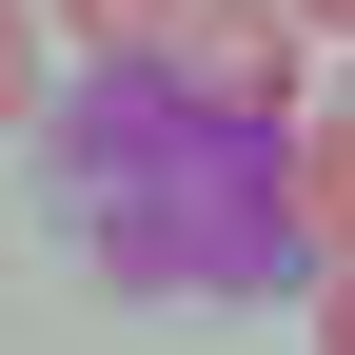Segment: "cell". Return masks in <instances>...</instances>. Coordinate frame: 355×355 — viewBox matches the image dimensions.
Segmentation results:
<instances>
[{"label": "cell", "mask_w": 355, "mask_h": 355, "mask_svg": "<svg viewBox=\"0 0 355 355\" xmlns=\"http://www.w3.org/2000/svg\"><path fill=\"white\" fill-rule=\"evenodd\" d=\"M277 198H296V237H316V257H355V79L277 139Z\"/></svg>", "instance_id": "cell-3"}, {"label": "cell", "mask_w": 355, "mask_h": 355, "mask_svg": "<svg viewBox=\"0 0 355 355\" xmlns=\"http://www.w3.org/2000/svg\"><path fill=\"white\" fill-rule=\"evenodd\" d=\"M336 40H355V20H336Z\"/></svg>", "instance_id": "cell-7"}, {"label": "cell", "mask_w": 355, "mask_h": 355, "mask_svg": "<svg viewBox=\"0 0 355 355\" xmlns=\"http://www.w3.org/2000/svg\"><path fill=\"white\" fill-rule=\"evenodd\" d=\"M60 198H79V237H99L119 296H237V277H277V257H296L277 139L217 119V99H178L158 60H99V79H79V119H60Z\"/></svg>", "instance_id": "cell-1"}, {"label": "cell", "mask_w": 355, "mask_h": 355, "mask_svg": "<svg viewBox=\"0 0 355 355\" xmlns=\"http://www.w3.org/2000/svg\"><path fill=\"white\" fill-rule=\"evenodd\" d=\"M60 20H79V60H158V40L198 20V0H60Z\"/></svg>", "instance_id": "cell-4"}, {"label": "cell", "mask_w": 355, "mask_h": 355, "mask_svg": "<svg viewBox=\"0 0 355 355\" xmlns=\"http://www.w3.org/2000/svg\"><path fill=\"white\" fill-rule=\"evenodd\" d=\"M40 119V0H0V139Z\"/></svg>", "instance_id": "cell-5"}, {"label": "cell", "mask_w": 355, "mask_h": 355, "mask_svg": "<svg viewBox=\"0 0 355 355\" xmlns=\"http://www.w3.org/2000/svg\"><path fill=\"white\" fill-rule=\"evenodd\" d=\"M158 79H178V99H217V119H257V139L316 119V40H296V0H198V20L158 40Z\"/></svg>", "instance_id": "cell-2"}, {"label": "cell", "mask_w": 355, "mask_h": 355, "mask_svg": "<svg viewBox=\"0 0 355 355\" xmlns=\"http://www.w3.org/2000/svg\"><path fill=\"white\" fill-rule=\"evenodd\" d=\"M316 355H355V257H336V336H316Z\"/></svg>", "instance_id": "cell-6"}]
</instances>
